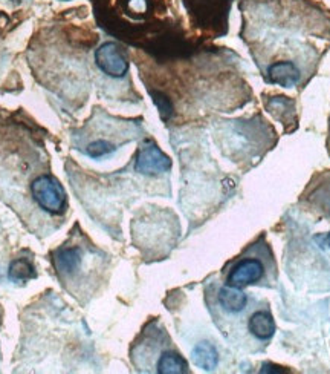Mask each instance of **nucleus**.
<instances>
[{
  "label": "nucleus",
  "instance_id": "obj_1",
  "mask_svg": "<svg viewBox=\"0 0 330 374\" xmlns=\"http://www.w3.org/2000/svg\"><path fill=\"white\" fill-rule=\"evenodd\" d=\"M31 192L38 206L51 213H60L66 206V192L60 183L48 175H42L32 181Z\"/></svg>",
  "mask_w": 330,
  "mask_h": 374
},
{
  "label": "nucleus",
  "instance_id": "obj_2",
  "mask_svg": "<svg viewBox=\"0 0 330 374\" xmlns=\"http://www.w3.org/2000/svg\"><path fill=\"white\" fill-rule=\"evenodd\" d=\"M135 169L144 175H157L168 172L171 169V160L155 144H145L138 152Z\"/></svg>",
  "mask_w": 330,
  "mask_h": 374
},
{
  "label": "nucleus",
  "instance_id": "obj_3",
  "mask_svg": "<svg viewBox=\"0 0 330 374\" xmlns=\"http://www.w3.org/2000/svg\"><path fill=\"white\" fill-rule=\"evenodd\" d=\"M95 62L103 72L115 78L125 75V72L129 69V63L123 56V52L112 42L104 43L97 49Z\"/></svg>",
  "mask_w": 330,
  "mask_h": 374
},
{
  "label": "nucleus",
  "instance_id": "obj_7",
  "mask_svg": "<svg viewBox=\"0 0 330 374\" xmlns=\"http://www.w3.org/2000/svg\"><path fill=\"white\" fill-rule=\"evenodd\" d=\"M219 303L223 307V310H227L229 313H239L246 307L248 298L240 288L227 285L219 292Z\"/></svg>",
  "mask_w": 330,
  "mask_h": 374
},
{
  "label": "nucleus",
  "instance_id": "obj_6",
  "mask_svg": "<svg viewBox=\"0 0 330 374\" xmlns=\"http://www.w3.org/2000/svg\"><path fill=\"white\" fill-rule=\"evenodd\" d=\"M248 328L257 339H262V340L270 339L275 331V324H274L272 314H270L269 312L254 313L249 319Z\"/></svg>",
  "mask_w": 330,
  "mask_h": 374
},
{
  "label": "nucleus",
  "instance_id": "obj_14",
  "mask_svg": "<svg viewBox=\"0 0 330 374\" xmlns=\"http://www.w3.org/2000/svg\"><path fill=\"white\" fill-rule=\"evenodd\" d=\"M262 373H285L286 370H283L281 366H277V365H272V364H265L262 366Z\"/></svg>",
  "mask_w": 330,
  "mask_h": 374
},
{
  "label": "nucleus",
  "instance_id": "obj_15",
  "mask_svg": "<svg viewBox=\"0 0 330 374\" xmlns=\"http://www.w3.org/2000/svg\"><path fill=\"white\" fill-rule=\"evenodd\" d=\"M327 246L330 247V233H329V236H327Z\"/></svg>",
  "mask_w": 330,
  "mask_h": 374
},
{
  "label": "nucleus",
  "instance_id": "obj_5",
  "mask_svg": "<svg viewBox=\"0 0 330 374\" xmlns=\"http://www.w3.org/2000/svg\"><path fill=\"white\" fill-rule=\"evenodd\" d=\"M270 82L283 88H292L300 82V71L292 62H277L268 69Z\"/></svg>",
  "mask_w": 330,
  "mask_h": 374
},
{
  "label": "nucleus",
  "instance_id": "obj_4",
  "mask_svg": "<svg viewBox=\"0 0 330 374\" xmlns=\"http://www.w3.org/2000/svg\"><path fill=\"white\" fill-rule=\"evenodd\" d=\"M263 266L257 259H243L228 274V285L242 288L262 279Z\"/></svg>",
  "mask_w": 330,
  "mask_h": 374
},
{
  "label": "nucleus",
  "instance_id": "obj_11",
  "mask_svg": "<svg viewBox=\"0 0 330 374\" xmlns=\"http://www.w3.org/2000/svg\"><path fill=\"white\" fill-rule=\"evenodd\" d=\"M10 278L12 281H25L34 277V268L25 259H17L10 267Z\"/></svg>",
  "mask_w": 330,
  "mask_h": 374
},
{
  "label": "nucleus",
  "instance_id": "obj_10",
  "mask_svg": "<svg viewBox=\"0 0 330 374\" xmlns=\"http://www.w3.org/2000/svg\"><path fill=\"white\" fill-rule=\"evenodd\" d=\"M81 264V252L78 248H63L57 253L55 267L60 272L72 273Z\"/></svg>",
  "mask_w": 330,
  "mask_h": 374
},
{
  "label": "nucleus",
  "instance_id": "obj_12",
  "mask_svg": "<svg viewBox=\"0 0 330 374\" xmlns=\"http://www.w3.org/2000/svg\"><path fill=\"white\" fill-rule=\"evenodd\" d=\"M114 150H115V148L112 146L110 143L104 141V140H98L95 143H90L89 146L86 148V154L92 156V159H100V156L114 152Z\"/></svg>",
  "mask_w": 330,
  "mask_h": 374
},
{
  "label": "nucleus",
  "instance_id": "obj_8",
  "mask_svg": "<svg viewBox=\"0 0 330 374\" xmlns=\"http://www.w3.org/2000/svg\"><path fill=\"white\" fill-rule=\"evenodd\" d=\"M191 358H193V362L196 366L205 370V371H213L217 364H219V354L213 345L208 342H201L197 344L193 353H191Z\"/></svg>",
  "mask_w": 330,
  "mask_h": 374
},
{
  "label": "nucleus",
  "instance_id": "obj_9",
  "mask_svg": "<svg viewBox=\"0 0 330 374\" xmlns=\"http://www.w3.org/2000/svg\"><path fill=\"white\" fill-rule=\"evenodd\" d=\"M187 369L186 359L176 353H164L157 362V373L161 374H183Z\"/></svg>",
  "mask_w": 330,
  "mask_h": 374
},
{
  "label": "nucleus",
  "instance_id": "obj_13",
  "mask_svg": "<svg viewBox=\"0 0 330 374\" xmlns=\"http://www.w3.org/2000/svg\"><path fill=\"white\" fill-rule=\"evenodd\" d=\"M151 97H153V102L157 106V109H160V114H161V118L162 120H168V118L171 117V114H173V106H171V103L167 97H165L164 94L161 93H150Z\"/></svg>",
  "mask_w": 330,
  "mask_h": 374
}]
</instances>
